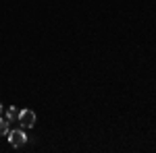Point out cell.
<instances>
[{
  "label": "cell",
  "mask_w": 156,
  "mask_h": 153,
  "mask_svg": "<svg viewBox=\"0 0 156 153\" xmlns=\"http://www.w3.org/2000/svg\"><path fill=\"white\" fill-rule=\"evenodd\" d=\"M19 124H21L23 128H34V124H36V114H34L31 110H21V112H19Z\"/></svg>",
  "instance_id": "cell-1"
},
{
  "label": "cell",
  "mask_w": 156,
  "mask_h": 153,
  "mask_svg": "<svg viewBox=\"0 0 156 153\" xmlns=\"http://www.w3.org/2000/svg\"><path fill=\"white\" fill-rule=\"evenodd\" d=\"M9 141L12 147H23L27 143V137H25L23 130H9Z\"/></svg>",
  "instance_id": "cell-2"
},
{
  "label": "cell",
  "mask_w": 156,
  "mask_h": 153,
  "mask_svg": "<svg viewBox=\"0 0 156 153\" xmlns=\"http://www.w3.org/2000/svg\"><path fill=\"white\" fill-rule=\"evenodd\" d=\"M6 120H9V122H17V120H19V110H17V108L15 106H11V108H6Z\"/></svg>",
  "instance_id": "cell-3"
},
{
  "label": "cell",
  "mask_w": 156,
  "mask_h": 153,
  "mask_svg": "<svg viewBox=\"0 0 156 153\" xmlns=\"http://www.w3.org/2000/svg\"><path fill=\"white\" fill-rule=\"evenodd\" d=\"M9 126H11V122H9L6 118L0 116V137H2V135H9Z\"/></svg>",
  "instance_id": "cell-4"
},
{
  "label": "cell",
  "mask_w": 156,
  "mask_h": 153,
  "mask_svg": "<svg viewBox=\"0 0 156 153\" xmlns=\"http://www.w3.org/2000/svg\"><path fill=\"white\" fill-rule=\"evenodd\" d=\"M2 112H4V106H2V104H0V116H2Z\"/></svg>",
  "instance_id": "cell-5"
}]
</instances>
